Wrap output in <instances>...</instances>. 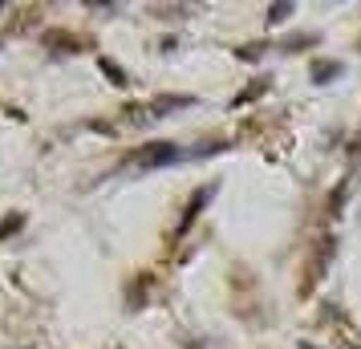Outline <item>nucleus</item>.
Masks as SVG:
<instances>
[{
	"label": "nucleus",
	"instance_id": "obj_1",
	"mask_svg": "<svg viewBox=\"0 0 361 349\" xmlns=\"http://www.w3.org/2000/svg\"><path fill=\"white\" fill-rule=\"evenodd\" d=\"M166 159H175V150L163 147V150H147V154H138V163H166Z\"/></svg>",
	"mask_w": 361,
	"mask_h": 349
}]
</instances>
